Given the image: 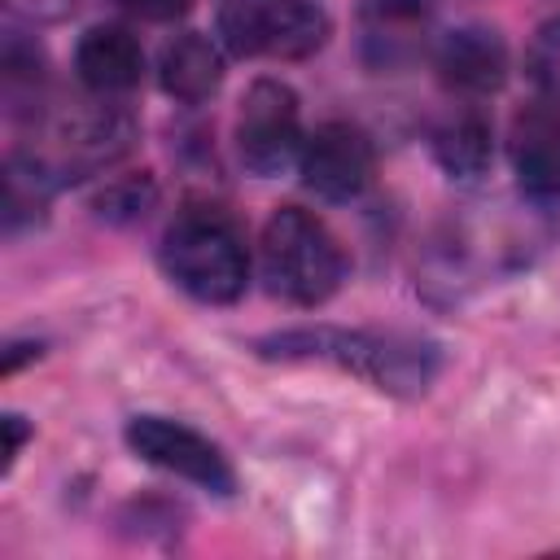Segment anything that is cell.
Returning <instances> with one entry per match:
<instances>
[{"label": "cell", "instance_id": "ba28073f", "mask_svg": "<svg viewBox=\"0 0 560 560\" xmlns=\"http://www.w3.org/2000/svg\"><path fill=\"white\" fill-rule=\"evenodd\" d=\"M433 66H438V74H442V83L451 92L477 101V96H490V92L503 88V79H508V44L486 22H459V26L438 35Z\"/></svg>", "mask_w": 560, "mask_h": 560}, {"label": "cell", "instance_id": "5b68a950", "mask_svg": "<svg viewBox=\"0 0 560 560\" xmlns=\"http://www.w3.org/2000/svg\"><path fill=\"white\" fill-rule=\"evenodd\" d=\"M236 158L249 175H280L302 153V105L284 79H254L236 109Z\"/></svg>", "mask_w": 560, "mask_h": 560}, {"label": "cell", "instance_id": "6da1fadb", "mask_svg": "<svg viewBox=\"0 0 560 560\" xmlns=\"http://www.w3.org/2000/svg\"><path fill=\"white\" fill-rule=\"evenodd\" d=\"M258 354L284 363H328L385 394H424V385L438 372L433 341L368 328H284L262 337Z\"/></svg>", "mask_w": 560, "mask_h": 560}, {"label": "cell", "instance_id": "4fadbf2b", "mask_svg": "<svg viewBox=\"0 0 560 560\" xmlns=\"http://www.w3.org/2000/svg\"><path fill=\"white\" fill-rule=\"evenodd\" d=\"M433 162L451 175V179H477L490 171L494 158V127L486 118L481 105L464 101L455 105L438 127H433Z\"/></svg>", "mask_w": 560, "mask_h": 560}, {"label": "cell", "instance_id": "9c48e42d", "mask_svg": "<svg viewBox=\"0 0 560 560\" xmlns=\"http://www.w3.org/2000/svg\"><path fill=\"white\" fill-rule=\"evenodd\" d=\"M512 171L525 197L534 201H560V105L538 101L512 118Z\"/></svg>", "mask_w": 560, "mask_h": 560}, {"label": "cell", "instance_id": "3957f363", "mask_svg": "<svg viewBox=\"0 0 560 560\" xmlns=\"http://www.w3.org/2000/svg\"><path fill=\"white\" fill-rule=\"evenodd\" d=\"M262 280L289 306H324L346 284V249L328 223L302 206H276L262 223Z\"/></svg>", "mask_w": 560, "mask_h": 560}, {"label": "cell", "instance_id": "2e32d148", "mask_svg": "<svg viewBox=\"0 0 560 560\" xmlns=\"http://www.w3.org/2000/svg\"><path fill=\"white\" fill-rule=\"evenodd\" d=\"M118 9H127L131 18H144V22H175L192 9V0H114Z\"/></svg>", "mask_w": 560, "mask_h": 560}, {"label": "cell", "instance_id": "52a82bcc", "mask_svg": "<svg viewBox=\"0 0 560 560\" xmlns=\"http://www.w3.org/2000/svg\"><path fill=\"white\" fill-rule=\"evenodd\" d=\"M298 166H302V184L315 197H324V201H354L372 184L376 153H372V140H368L363 127L328 118V122H319L302 140Z\"/></svg>", "mask_w": 560, "mask_h": 560}, {"label": "cell", "instance_id": "9a60e30c", "mask_svg": "<svg viewBox=\"0 0 560 560\" xmlns=\"http://www.w3.org/2000/svg\"><path fill=\"white\" fill-rule=\"evenodd\" d=\"M153 197H158V188H153L149 175H127V179L105 184V192L96 197V206L109 219H136V214H144L153 206Z\"/></svg>", "mask_w": 560, "mask_h": 560}, {"label": "cell", "instance_id": "7a4b0ae2", "mask_svg": "<svg viewBox=\"0 0 560 560\" xmlns=\"http://www.w3.org/2000/svg\"><path fill=\"white\" fill-rule=\"evenodd\" d=\"M162 267L188 298L206 306H232L249 284V245L228 210L188 206L162 232Z\"/></svg>", "mask_w": 560, "mask_h": 560}, {"label": "cell", "instance_id": "277c9868", "mask_svg": "<svg viewBox=\"0 0 560 560\" xmlns=\"http://www.w3.org/2000/svg\"><path fill=\"white\" fill-rule=\"evenodd\" d=\"M332 35V18L319 0H228L219 9V39L232 57L302 61Z\"/></svg>", "mask_w": 560, "mask_h": 560}, {"label": "cell", "instance_id": "e0dca14e", "mask_svg": "<svg viewBox=\"0 0 560 560\" xmlns=\"http://www.w3.org/2000/svg\"><path fill=\"white\" fill-rule=\"evenodd\" d=\"M0 424H4V468H13V459L22 455V442H26V433H31V429H26V420H22V416H13V411H9Z\"/></svg>", "mask_w": 560, "mask_h": 560}, {"label": "cell", "instance_id": "30bf717a", "mask_svg": "<svg viewBox=\"0 0 560 560\" xmlns=\"http://www.w3.org/2000/svg\"><path fill=\"white\" fill-rule=\"evenodd\" d=\"M74 74L96 96H122L144 79V48L118 22H96L74 44Z\"/></svg>", "mask_w": 560, "mask_h": 560}, {"label": "cell", "instance_id": "7c38bea8", "mask_svg": "<svg viewBox=\"0 0 560 560\" xmlns=\"http://www.w3.org/2000/svg\"><path fill=\"white\" fill-rule=\"evenodd\" d=\"M363 57L372 66H402L420 52L429 31V0H363Z\"/></svg>", "mask_w": 560, "mask_h": 560}, {"label": "cell", "instance_id": "5bb4252c", "mask_svg": "<svg viewBox=\"0 0 560 560\" xmlns=\"http://www.w3.org/2000/svg\"><path fill=\"white\" fill-rule=\"evenodd\" d=\"M525 70H529V83L542 92V101L560 105V18H551L534 31L529 52H525Z\"/></svg>", "mask_w": 560, "mask_h": 560}, {"label": "cell", "instance_id": "8992f818", "mask_svg": "<svg viewBox=\"0 0 560 560\" xmlns=\"http://www.w3.org/2000/svg\"><path fill=\"white\" fill-rule=\"evenodd\" d=\"M131 455H140L144 464L171 472V477H184L210 494H232L236 490V472L223 455L219 442H210L201 429L184 424V420H171V416H131L127 429H122Z\"/></svg>", "mask_w": 560, "mask_h": 560}, {"label": "cell", "instance_id": "8fae6325", "mask_svg": "<svg viewBox=\"0 0 560 560\" xmlns=\"http://www.w3.org/2000/svg\"><path fill=\"white\" fill-rule=\"evenodd\" d=\"M158 83L179 105H201L223 83V48L201 31H179L158 52Z\"/></svg>", "mask_w": 560, "mask_h": 560}, {"label": "cell", "instance_id": "ac0fdd59", "mask_svg": "<svg viewBox=\"0 0 560 560\" xmlns=\"http://www.w3.org/2000/svg\"><path fill=\"white\" fill-rule=\"evenodd\" d=\"M35 354H39V346L9 341V350H4V376H13V372H18V363H22V359H35Z\"/></svg>", "mask_w": 560, "mask_h": 560}]
</instances>
